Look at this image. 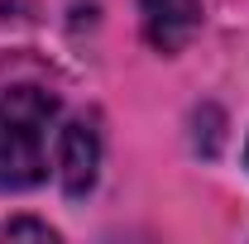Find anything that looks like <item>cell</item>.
<instances>
[{
	"instance_id": "cell-1",
	"label": "cell",
	"mask_w": 249,
	"mask_h": 244,
	"mask_svg": "<svg viewBox=\"0 0 249 244\" xmlns=\"http://www.w3.org/2000/svg\"><path fill=\"white\" fill-rule=\"evenodd\" d=\"M58 120V101L43 87L0 91V187L19 192L48 177V134Z\"/></svg>"
},
{
	"instance_id": "cell-2",
	"label": "cell",
	"mask_w": 249,
	"mask_h": 244,
	"mask_svg": "<svg viewBox=\"0 0 249 244\" xmlns=\"http://www.w3.org/2000/svg\"><path fill=\"white\" fill-rule=\"evenodd\" d=\"M101 173V134L91 120H67L58 129V177L67 196H87Z\"/></svg>"
},
{
	"instance_id": "cell-3",
	"label": "cell",
	"mask_w": 249,
	"mask_h": 244,
	"mask_svg": "<svg viewBox=\"0 0 249 244\" xmlns=\"http://www.w3.org/2000/svg\"><path fill=\"white\" fill-rule=\"evenodd\" d=\"M144 38L158 53H182L192 34L201 29V0H139Z\"/></svg>"
}]
</instances>
